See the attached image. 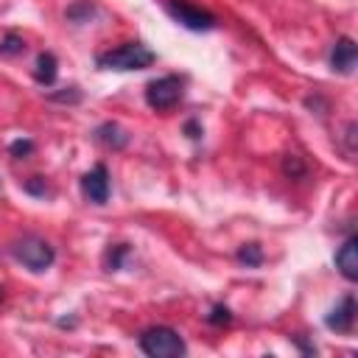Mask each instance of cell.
I'll return each instance as SVG.
<instances>
[{
    "label": "cell",
    "mask_w": 358,
    "mask_h": 358,
    "mask_svg": "<svg viewBox=\"0 0 358 358\" xmlns=\"http://www.w3.org/2000/svg\"><path fill=\"white\" fill-rule=\"evenodd\" d=\"M154 50L145 48L143 42H126V45H117L106 53L98 56V67L103 70H143L148 64H154Z\"/></svg>",
    "instance_id": "6da1fadb"
},
{
    "label": "cell",
    "mask_w": 358,
    "mask_h": 358,
    "mask_svg": "<svg viewBox=\"0 0 358 358\" xmlns=\"http://www.w3.org/2000/svg\"><path fill=\"white\" fill-rule=\"evenodd\" d=\"M137 344H140V350H143L145 355H151V358H179V355L187 352L182 336H179L173 327H162V324L143 330L140 338H137Z\"/></svg>",
    "instance_id": "7a4b0ae2"
},
{
    "label": "cell",
    "mask_w": 358,
    "mask_h": 358,
    "mask_svg": "<svg viewBox=\"0 0 358 358\" xmlns=\"http://www.w3.org/2000/svg\"><path fill=\"white\" fill-rule=\"evenodd\" d=\"M11 255H14L25 268H31V271H45V268H50L53 260H56L53 246H50L45 238H36V235L20 238V241L11 246Z\"/></svg>",
    "instance_id": "3957f363"
},
{
    "label": "cell",
    "mask_w": 358,
    "mask_h": 358,
    "mask_svg": "<svg viewBox=\"0 0 358 358\" xmlns=\"http://www.w3.org/2000/svg\"><path fill=\"white\" fill-rule=\"evenodd\" d=\"M165 8L187 31H210V28H215V17L207 8H201V6H196L190 0H165Z\"/></svg>",
    "instance_id": "277c9868"
},
{
    "label": "cell",
    "mask_w": 358,
    "mask_h": 358,
    "mask_svg": "<svg viewBox=\"0 0 358 358\" xmlns=\"http://www.w3.org/2000/svg\"><path fill=\"white\" fill-rule=\"evenodd\" d=\"M179 98H182V78L179 76H162V78H154L145 87V103L157 112H165V109L176 106Z\"/></svg>",
    "instance_id": "5b68a950"
},
{
    "label": "cell",
    "mask_w": 358,
    "mask_h": 358,
    "mask_svg": "<svg viewBox=\"0 0 358 358\" xmlns=\"http://www.w3.org/2000/svg\"><path fill=\"white\" fill-rule=\"evenodd\" d=\"M81 190L92 204H106L109 199V171L106 165H95L81 176Z\"/></svg>",
    "instance_id": "8992f818"
},
{
    "label": "cell",
    "mask_w": 358,
    "mask_h": 358,
    "mask_svg": "<svg viewBox=\"0 0 358 358\" xmlns=\"http://www.w3.org/2000/svg\"><path fill=\"white\" fill-rule=\"evenodd\" d=\"M355 59H358V50H355V42L350 36H341L336 39L333 50H330V67L341 76H350L355 70Z\"/></svg>",
    "instance_id": "52a82bcc"
},
{
    "label": "cell",
    "mask_w": 358,
    "mask_h": 358,
    "mask_svg": "<svg viewBox=\"0 0 358 358\" xmlns=\"http://www.w3.org/2000/svg\"><path fill=\"white\" fill-rule=\"evenodd\" d=\"M352 322H355V296L347 294V296L327 313L324 324H327L330 330H336V333H350V330H352Z\"/></svg>",
    "instance_id": "ba28073f"
},
{
    "label": "cell",
    "mask_w": 358,
    "mask_h": 358,
    "mask_svg": "<svg viewBox=\"0 0 358 358\" xmlns=\"http://www.w3.org/2000/svg\"><path fill=\"white\" fill-rule=\"evenodd\" d=\"M336 268L352 282V280H358V243H355V238H347L341 246H338V252H336Z\"/></svg>",
    "instance_id": "9c48e42d"
},
{
    "label": "cell",
    "mask_w": 358,
    "mask_h": 358,
    "mask_svg": "<svg viewBox=\"0 0 358 358\" xmlns=\"http://www.w3.org/2000/svg\"><path fill=\"white\" fill-rule=\"evenodd\" d=\"M56 67H59V64H56V56H53V53H39V59H36V73H34L36 81L45 84V87H50V84L56 81V73H59Z\"/></svg>",
    "instance_id": "30bf717a"
},
{
    "label": "cell",
    "mask_w": 358,
    "mask_h": 358,
    "mask_svg": "<svg viewBox=\"0 0 358 358\" xmlns=\"http://www.w3.org/2000/svg\"><path fill=\"white\" fill-rule=\"evenodd\" d=\"M95 137H98L101 143L112 145V148H123V145L129 143V134H123V129L115 126V123H103V126H98V129H95Z\"/></svg>",
    "instance_id": "8fae6325"
},
{
    "label": "cell",
    "mask_w": 358,
    "mask_h": 358,
    "mask_svg": "<svg viewBox=\"0 0 358 358\" xmlns=\"http://www.w3.org/2000/svg\"><path fill=\"white\" fill-rule=\"evenodd\" d=\"M92 14H95V6H92L90 0H78V3H73V6L67 8V17H70L73 22H87Z\"/></svg>",
    "instance_id": "7c38bea8"
},
{
    "label": "cell",
    "mask_w": 358,
    "mask_h": 358,
    "mask_svg": "<svg viewBox=\"0 0 358 358\" xmlns=\"http://www.w3.org/2000/svg\"><path fill=\"white\" fill-rule=\"evenodd\" d=\"M238 260L246 263V266H260V263H263V252H260L257 243H243V246L238 249Z\"/></svg>",
    "instance_id": "4fadbf2b"
},
{
    "label": "cell",
    "mask_w": 358,
    "mask_h": 358,
    "mask_svg": "<svg viewBox=\"0 0 358 358\" xmlns=\"http://www.w3.org/2000/svg\"><path fill=\"white\" fill-rule=\"evenodd\" d=\"M22 50H25V42H22L17 34H6V36H3V42H0V53L14 56V53H22Z\"/></svg>",
    "instance_id": "5bb4252c"
},
{
    "label": "cell",
    "mask_w": 358,
    "mask_h": 358,
    "mask_svg": "<svg viewBox=\"0 0 358 358\" xmlns=\"http://www.w3.org/2000/svg\"><path fill=\"white\" fill-rule=\"evenodd\" d=\"M229 319H232V313H229L224 305H215V308L210 310V316H207V322H210V324H227Z\"/></svg>",
    "instance_id": "9a60e30c"
},
{
    "label": "cell",
    "mask_w": 358,
    "mask_h": 358,
    "mask_svg": "<svg viewBox=\"0 0 358 358\" xmlns=\"http://www.w3.org/2000/svg\"><path fill=\"white\" fill-rule=\"evenodd\" d=\"M126 252H129V249H126L123 243H120V246H115V252L109 249V255H106V266H109V268H120V260H123V255H126Z\"/></svg>",
    "instance_id": "2e32d148"
},
{
    "label": "cell",
    "mask_w": 358,
    "mask_h": 358,
    "mask_svg": "<svg viewBox=\"0 0 358 358\" xmlns=\"http://www.w3.org/2000/svg\"><path fill=\"white\" fill-rule=\"evenodd\" d=\"M31 151H34V143L31 140H14L11 143V154L14 157H28Z\"/></svg>",
    "instance_id": "e0dca14e"
},
{
    "label": "cell",
    "mask_w": 358,
    "mask_h": 358,
    "mask_svg": "<svg viewBox=\"0 0 358 358\" xmlns=\"http://www.w3.org/2000/svg\"><path fill=\"white\" fill-rule=\"evenodd\" d=\"M50 98H53V101H70V103H76V101L81 98V92H78L76 87H67V92H50Z\"/></svg>",
    "instance_id": "ac0fdd59"
},
{
    "label": "cell",
    "mask_w": 358,
    "mask_h": 358,
    "mask_svg": "<svg viewBox=\"0 0 358 358\" xmlns=\"http://www.w3.org/2000/svg\"><path fill=\"white\" fill-rule=\"evenodd\" d=\"M185 131H187V137H190V140H199V137H201V129H199V123H196V120H190V123L185 126Z\"/></svg>",
    "instance_id": "d6986e66"
}]
</instances>
